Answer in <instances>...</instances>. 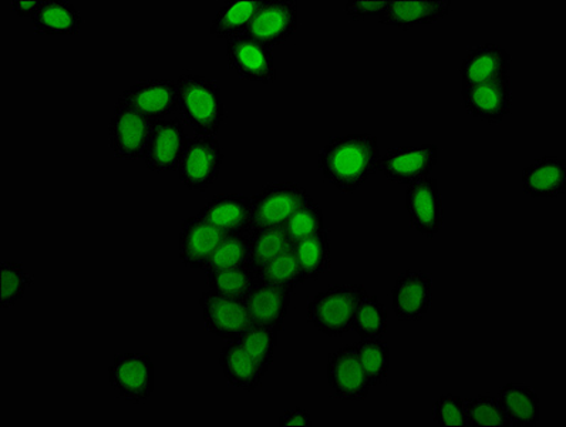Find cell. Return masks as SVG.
Returning a JSON list of instances; mask_svg holds the SVG:
<instances>
[{
  "label": "cell",
  "instance_id": "6da1fadb",
  "mask_svg": "<svg viewBox=\"0 0 566 427\" xmlns=\"http://www.w3.org/2000/svg\"><path fill=\"white\" fill-rule=\"evenodd\" d=\"M381 153L375 134L334 137L317 158L322 176L342 192H355L379 171Z\"/></svg>",
  "mask_w": 566,
  "mask_h": 427
},
{
  "label": "cell",
  "instance_id": "7a4b0ae2",
  "mask_svg": "<svg viewBox=\"0 0 566 427\" xmlns=\"http://www.w3.org/2000/svg\"><path fill=\"white\" fill-rule=\"evenodd\" d=\"M176 83L184 122L198 136L216 137L227 117L218 83L190 72L182 73Z\"/></svg>",
  "mask_w": 566,
  "mask_h": 427
},
{
  "label": "cell",
  "instance_id": "3957f363",
  "mask_svg": "<svg viewBox=\"0 0 566 427\" xmlns=\"http://www.w3.org/2000/svg\"><path fill=\"white\" fill-rule=\"evenodd\" d=\"M366 295V288L360 284L327 288L310 301L307 322L326 336H344L354 330L357 306Z\"/></svg>",
  "mask_w": 566,
  "mask_h": 427
},
{
  "label": "cell",
  "instance_id": "277c9868",
  "mask_svg": "<svg viewBox=\"0 0 566 427\" xmlns=\"http://www.w3.org/2000/svg\"><path fill=\"white\" fill-rule=\"evenodd\" d=\"M312 200L305 187L297 183H273L252 197V214L248 235L261 228L282 227L294 214Z\"/></svg>",
  "mask_w": 566,
  "mask_h": 427
},
{
  "label": "cell",
  "instance_id": "5b68a950",
  "mask_svg": "<svg viewBox=\"0 0 566 427\" xmlns=\"http://www.w3.org/2000/svg\"><path fill=\"white\" fill-rule=\"evenodd\" d=\"M223 152L220 142L211 136L188 137L178 163V177L187 190L203 192L220 177Z\"/></svg>",
  "mask_w": 566,
  "mask_h": 427
},
{
  "label": "cell",
  "instance_id": "8992f818",
  "mask_svg": "<svg viewBox=\"0 0 566 427\" xmlns=\"http://www.w3.org/2000/svg\"><path fill=\"white\" fill-rule=\"evenodd\" d=\"M108 381L120 399L132 405H144L154 392V362L140 352H123L114 355L108 367Z\"/></svg>",
  "mask_w": 566,
  "mask_h": 427
},
{
  "label": "cell",
  "instance_id": "52a82bcc",
  "mask_svg": "<svg viewBox=\"0 0 566 427\" xmlns=\"http://www.w3.org/2000/svg\"><path fill=\"white\" fill-rule=\"evenodd\" d=\"M153 122L134 108L116 103L108 126V143L117 160L138 162L146 156Z\"/></svg>",
  "mask_w": 566,
  "mask_h": 427
},
{
  "label": "cell",
  "instance_id": "ba28073f",
  "mask_svg": "<svg viewBox=\"0 0 566 427\" xmlns=\"http://www.w3.org/2000/svg\"><path fill=\"white\" fill-rule=\"evenodd\" d=\"M200 306L208 332L220 340L237 341L253 325L247 301L210 290L202 292Z\"/></svg>",
  "mask_w": 566,
  "mask_h": 427
},
{
  "label": "cell",
  "instance_id": "9c48e42d",
  "mask_svg": "<svg viewBox=\"0 0 566 427\" xmlns=\"http://www.w3.org/2000/svg\"><path fill=\"white\" fill-rule=\"evenodd\" d=\"M297 28L300 3L296 0H263L245 34L272 49L294 37Z\"/></svg>",
  "mask_w": 566,
  "mask_h": 427
},
{
  "label": "cell",
  "instance_id": "30bf717a",
  "mask_svg": "<svg viewBox=\"0 0 566 427\" xmlns=\"http://www.w3.org/2000/svg\"><path fill=\"white\" fill-rule=\"evenodd\" d=\"M116 103L134 108L150 122L166 121L180 111L177 83L168 79L137 82L123 91Z\"/></svg>",
  "mask_w": 566,
  "mask_h": 427
},
{
  "label": "cell",
  "instance_id": "8fae6325",
  "mask_svg": "<svg viewBox=\"0 0 566 427\" xmlns=\"http://www.w3.org/2000/svg\"><path fill=\"white\" fill-rule=\"evenodd\" d=\"M406 210L411 228L421 237L434 238L444 227V201L436 178L410 184L406 190Z\"/></svg>",
  "mask_w": 566,
  "mask_h": 427
},
{
  "label": "cell",
  "instance_id": "7c38bea8",
  "mask_svg": "<svg viewBox=\"0 0 566 427\" xmlns=\"http://www.w3.org/2000/svg\"><path fill=\"white\" fill-rule=\"evenodd\" d=\"M227 61L243 81L271 84L276 81L275 59L271 48L247 34L227 41Z\"/></svg>",
  "mask_w": 566,
  "mask_h": 427
},
{
  "label": "cell",
  "instance_id": "4fadbf2b",
  "mask_svg": "<svg viewBox=\"0 0 566 427\" xmlns=\"http://www.w3.org/2000/svg\"><path fill=\"white\" fill-rule=\"evenodd\" d=\"M437 160H439V147L436 144L397 147L381 156L379 171L384 174L387 181L410 186L430 177Z\"/></svg>",
  "mask_w": 566,
  "mask_h": 427
},
{
  "label": "cell",
  "instance_id": "5bb4252c",
  "mask_svg": "<svg viewBox=\"0 0 566 427\" xmlns=\"http://www.w3.org/2000/svg\"><path fill=\"white\" fill-rule=\"evenodd\" d=\"M461 98L470 116L491 124L503 123L513 108V81L505 76L494 82L463 86Z\"/></svg>",
  "mask_w": 566,
  "mask_h": 427
},
{
  "label": "cell",
  "instance_id": "9a60e30c",
  "mask_svg": "<svg viewBox=\"0 0 566 427\" xmlns=\"http://www.w3.org/2000/svg\"><path fill=\"white\" fill-rule=\"evenodd\" d=\"M327 382L337 399L365 400L371 384L357 356L355 345L332 352L327 362Z\"/></svg>",
  "mask_w": 566,
  "mask_h": 427
},
{
  "label": "cell",
  "instance_id": "2e32d148",
  "mask_svg": "<svg viewBox=\"0 0 566 427\" xmlns=\"http://www.w3.org/2000/svg\"><path fill=\"white\" fill-rule=\"evenodd\" d=\"M433 305V277L421 271L401 272L391 290V306L397 320H424Z\"/></svg>",
  "mask_w": 566,
  "mask_h": 427
},
{
  "label": "cell",
  "instance_id": "e0dca14e",
  "mask_svg": "<svg viewBox=\"0 0 566 427\" xmlns=\"http://www.w3.org/2000/svg\"><path fill=\"white\" fill-rule=\"evenodd\" d=\"M186 122L181 118H166L153 122L150 140L147 144L144 163L153 173L177 171L184 146L187 142Z\"/></svg>",
  "mask_w": 566,
  "mask_h": 427
},
{
  "label": "cell",
  "instance_id": "ac0fdd59",
  "mask_svg": "<svg viewBox=\"0 0 566 427\" xmlns=\"http://www.w3.org/2000/svg\"><path fill=\"white\" fill-rule=\"evenodd\" d=\"M226 236V232L203 220L198 214L188 217L182 222L178 240V254L182 264L191 270H202Z\"/></svg>",
  "mask_w": 566,
  "mask_h": 427
},
{
  "label": "cell",
  "instance_id": "d6986e66",
  "mask_svg": "<svg viewBox=\"0 0 566 427\" xmlns=\"http://www.w3.org/2000/svg\"><path fill=\"white\" fill-rule=\"evenodd\" d=\"M513 59L506 49L495 43L470 49L460 66L463 86L489 83L510 76Z\"/></svg>",
  "mask_w": 566,
  "mask_h": 427
},
{
  "label": "cell",
  "instance_id": "ffe728a7",
  "mask_svg": "<svg viewBox=\"0 0 566 427\" xmlns=\"http://www.w3.org/2000/svg\"><path fill=\"white\" fill-rule=\"evenodd\" d=\"M450 0H390L389 8L379 18L380 24L409 31L417 27H426L444 21L451 11Z\"/></svg>",
  "mask_w": 566,
  "mask_h": 427
},
{
  "label": "cell",
  "instance_id": "44dd1931",
  "mask_svg": "<svg viewBox=\"0 0 566 427\" xmlns=\"http://www.w3.org/2000/svg\"><path fill=\"white\" fill-rule=\"evenodd\" d=\"M252 214V198L241 194H218L198 212L203 220L226 235L247 232Z\"/></svg>",
  "mask_w": 566,
  "mask_h": 427
},
{
  "label": "cell",
  "instance_id": "7402d4cb",
  "mask_svg": "<svg viewBox=\"0 0 566 427\" xmlns=\"http://www.w3.org/2000/svg\"><path fill=\"white\" fill-rule=\"evenodd\" d=\"M292 291L286 288L258 284L247 298L253 325L282 331L290 311Z\"/></svg>",
  "mask_w": 566,
  "mask_h": 427
},
{
  "label": "cell",
  "instance_id": "603a6c76",
  "mask_svg": "<svg viewBox=\"0 0 566 427\" xmlns=\"http://www.w3.org/2000/svg\"><path fill=\"white\" fill-rule=\"evenodd\" d=\"M526 196L559 198L566 191V162L560 157H543L531 163L523 173Z\"/></svg>",
  "mask_w": 566,
  "mask_h": 427
},
{
  "label": "cell",
  "instance_id": "cb8c5ba5",
  "mask_svg": "<svg viewBox=\"0 0 566 427\" xmlns=\"http://www.w3.org/2000/svg\"><path fill=\"white\" fill-rule=\"evenodd\" d=\"M499 400L511 426L534 427L539 424V396L534 387L511 382L501 387Z\"/></svg>",
  "mask_w": 566,
  "mask_h": 427
},
{
  "label": "cell",
  "instance_id": "d4e9b609",
  "mask_svg": "<svg viewBox=\"0 0 566 427\" xmlns=\"http://www.w3.org/2000/svg\"><path fill=\"white\" fill-rule=\"evenodd\" d=\"M220 365L228 384L243 392L262 385V372L238 341L228 342L220 355Z\"/></svg>",
  "mask_w": 566,
  "mask_h": 427
},
{
  "label": "cell",
  "instance_id": "484cf974",
  "mask_svg": "<svg viewBox=\"0 0 566 427\" xmlns=\"http://www.w3.org/2000/svg\"><path fill=\"white\" fill-rule=\"evenodd\" d=\"M34 31L43 34H78L83 18L76 7L67 0H43L42 7L32 18Z\"/></svg>",
  "mask_w": 566,
  "mask_h": 427
},
{
  "label": "cell",
  "instance_id": "4316f807",
  "mask_svg": "<svg viewBox=\"0 0 566 427\" xmlns=\"http://www.w3.org/2000/svg\"><path fill=\"white\" fill-rule=\"evenodd\" d=\"M262 4L263 0H233L223 3L211 23L212 37L227 41L243 37Z\"/></svg>",
  "mask_w": 566,
  "mask_h": 427
},
{
  "label": "cell",
  "instance_id": "83f0119b",
  "mask_svg": "<svg viewBox=\"0 0 566 427\" xmlns=\"http://www.w3.org/2000/svg\"><path fill=\"white\" fill-rule=\"evenodd\" d=\"M292 248H294L306 281H317L331 270V238L325 230L296 242Z\"/></svg>",
  "mask_w": 566,
  "mask_h": 427
},
{
  "label": "cell",
  "instance_id": "f1b7e54d",
  "mask_svg": "<svg viewBox=\"0 0 566 427\" xmlns=\"http://www.w3.org/2000/svg\"><path fill=\"white\" fill-rule=\"evenodd\" d=\"M256 277L258 284L283 287L290 291H295L306 282L304 271L292 247L258 270Z\"/></svg>",
  "mask_w": 566,
  "mask_h": 427
},
{
  "label": "cell",
  "instance_id": "f546056e",
  "mask_svg": "<svg viewBox=\"0 0 566 427\" xmlns=\"http://www.w3.org/2000/svg\"><path fill=\"white\" fill-rule=\"evenodd\" d=\"M251 248L247 264L258 271L273 258L281 256L282 252L290 250L292 244L287 237L285 228L270 227L250 232Z\"/></svg>",
  "mask_w": 566,
  "mask_h": 427
},
{
  "label": "cell",
  "instance_id": "4dcf8cb0",
  "mask_svg": "<svg viewBox=\"0 0 566 427\" xmlns=\"http://www.w3.org/2000/svg\"><path fill=\"white\" fill-rule=\"evenodd\" d=\"M207 277L210 290L237 300L247 301L253 288L258 285L256 271L248 264L213 271Z\"/></svg>",
  "mask_w": 566,
  "mask_h": 427
},
{
  "label": "cell",
  "instance_id": "1f68e13d",
  "mask_svg": "<svg viewBox=\"0 0 566 427\" xmlns=\"http://www.w3.org/2000/svg\"><path fill=\"white\" fill-rule=\"evenodd\" d=\"M251 238L248 232H233L227 235L212 252L202 271L210 274L213 271L228 270L247 264L250 256Z\"/></svg>",
  "mask_w": 566,
  "mask_h": 427
},
{
  "label": "cell",
  "instance_id": "d6a6232c",
  "mask_svg": "<svg viewBox=\"0 0 566 427\" xmlns=\"http://www.w3.org/2000/svg\"><path fill=\"white\" fill-rule=\"evenodd\" d=\"M389 330V315L379 298L367 294L357 306L354 331L361 340H384Z\"/></svg>",
  "mask_w": 566,
  "mask_h": 427
},
{
  "label": "cell",
  "instance_id": "836d02e7",
  "mask_svg": "<svg viewBox=\"0 0 566 427\" xmlns=\"http://www.w3.org/2000/svg\"><path fill=\"white\" fill-rule=\"evenodd\" d=\"M371 386L384 385L391 366L390 347L384 340H360L354 344Z\"/></svg>",
  "mask_w": 566,
  "mask_h": 427
},
{
  "label": "cell",
  "instance_id": "e575fe53",
  "mask_svg": "<svg viewBox=\"0 0 566 427\" xmlns=\"http://www.w3.org/2000/svg\"><path fill=\"white\" fill-rule=\"evenodd\" d=\"M277 336H280V331L272 330V327L252 325L250 330L243 332L237 340L252 360L255 361V364L260 366L263 376L266 375L268 369L273 364V360H275Z\"/></svg>",
  "mask_w": 566,
  "mask_h": 427
},
{
  "label": "cell",
  "instance_id": "d590c367",
  "mask_svg": "<svg viewBox=\"0 0 566 427\" xmlns=\"http://www.w3.org/2000/svg\"><path fill=\"white\" fill-rule=\"evenodd\" d=\"M33 285V278L18 261H3L0 267V306L8 310L22 300L29 288Z\"/></svg>",
  "mask_w": 566,
  "mask_h": 427
},
{
  "label": "cell",
  "instance_id": "8d00e7d4",
  "mask_svg": "<svg viewBox=\"0 0 566 427\" xmlns=\"http://www.w3.org/2000/svg\"><path fill=\"white\" fill-rule=\"evenodd\" d=\"M467 426L469 427H510L499 397L480 395L464 402Z\"/></svg>",
  "mask_w": 566,
  "mask_h": 427
},
{
  "label": "cell",
  "instance_id": "74e56055",
  "mask_svg": "<svg viewBox=\"0 0 566 427\" xmlns=\"http://www.w3.org/2000/svg\"><path fill=\"white\" fill-rule=\"evenodd\" d=\"M292 244L324 231V211L314 200L305 204L283 225Z\"/></svg>",
  "mask_w": 566,
  "mask_h": 427
},
{
  "label": "cell",
  "instance_id": "f35d334b",
  "mask_svg": "<svg viewBox=\"0 0 566 427\" xmlns=\"http://www.w3.org/2000/svg\"><path fill=\"white\" fill-rule=\"evenodd\" d=\"M434 421L440 427H467L464 400L447 394L434 402Z\"/></svg>",
  "mask_w": 566,
  "mask_h": 427
},
{
  "label": "cell",
  "instance_id": "ab89813d",
  "mask_svg": "<svg viewBox=\"0 0 566 427\" xmlns=\"http://www.w3.org/2000/svg\"><path fill=\"white\" fill-rule=\"evenodd\" d=\"M389 2L390 0H349L345 4V13L354 22L380 18L389 8Z\"/></svg>",
  "mask_w": 566,
  "mask_h": 427
},
{
  "label": "cell",
  "instance_id": "60d3db41",
  "mask_svg": "<svg viewBox=\"0 0 566 427\" xmlns=\"http://www.w3.org/2000/svg\"><path fill=\"white\" fill-rule=\"evenodd\" d=\"M280 426H312V417L310 412L302 409V407H295V409L287 410L280 417Z\"/></svg>",
  "mask_w": 566,
  "mask_h": 427
},
{
  "label": "cell",
  "instance_id": "b9f144b4",
  "mask_svg": "<svg viewBox=\"0 0 566 427\" xmlns=\"http://www.w3.org/2000/svg\"><path fill=\"white\" fill-rule=\"evenodd\" d=\"M43 0H13L11 3L12 11L17 13L18 18L27 19L33 18L42 7Z\"/></svg>",
  "mask_w": 566,
  "mask_h": 427
}]
</instances>
